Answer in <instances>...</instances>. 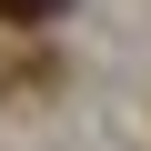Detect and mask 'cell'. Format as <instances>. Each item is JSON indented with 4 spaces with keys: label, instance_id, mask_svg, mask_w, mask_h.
Returning <instances> with one entry per match:
<instances>
[{
    "label": "cell",
    "instance_id": "cell-1",
    "mask_svg": "<svg viewBox=\"0 0 151 151\" xmlns=\"http://www.w3.org/2000/svg\"><path fill=\"white\" fill-rule=\"evenodd\" d=\"M60 10H70V0H0V20H10V30H50Z\"/></svg>",
    "mask_w": 151,
    "mask_h": 151
}]
</instances>
